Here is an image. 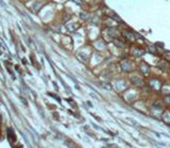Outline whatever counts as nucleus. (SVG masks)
<instances>
[{"label": "nucleus", "mask_w": 170, "mask_h": 148, "mask_svg": "<svg viewBox=\"0 0 170 148\" xmlns=\"http://www.w3.org/2000/svg\"><path fill=\"white\" fill-rule=\"evenodd\" d=\"M164 101H165L167 104H169V103H170V96H168V98H167V97L164 98Z\"/></svg>", "instance_id": "obj_3"}, {"label": "nucleus", "mask_w": 170, "mask_h": 148, "mask_svg": "<svg viewBox=\"0 0 170 148\" xmlns=\"http://www.w3.org/2000/svg\"><path fill=\"white\" fill-rule=\"evenodd\" d=\"M9 132H8V134H9V139L11 140V137H12V143H14V142H16V135H15V133H14V131H13V129H9Z\"/></svg>", "instance_id": "obj_1"}, {"label": "nucleus", "mask_w": 170, "mask_h": 148, "mask_svg": "<svg viewBox=\"0 0 170 148\" xmlns=\"http://www.w3.org/2000/svg\"><path fill=\"white\" fill-rule=\"evenodd\" d=\"M101 85L103 86V87H105V90H111V88H112V86H111L110 84H106V83H101Z\"/></svg>", "instance_id": "obj_2"}]
</instances>
